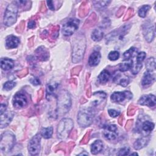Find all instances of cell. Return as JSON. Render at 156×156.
<instances>
[{"label": "cell", "instance_id": "cell-39", "mask_svg": "<svg viewBox=\"0 0 156 156\" xmlns=\"http://www.w3.org/2000/svg\"><path fill=\"white\" fill-rule=\"evenodd\" d=\"M146 53L145 52H140V53H138L137 56V61H136V64L138 65H142V62L145 60L146 58Z\"/></svg>", "mask_w": 156, "mask_h": 156}, {"label": "cell", "instance_id": "cell-8", "mask_svg": "<svg viewBox=\"0 0 156 156\" xmlns=\"http://www.w3.org/2000/svg\"><path fill=\"white\" fill-rule=\"evenodd\" d=\"M131 24H126L123 26V27H121L120 28H119L118 30H117V31H114L112 32L108 36H107L106 41L109 42L110 40H114L117 37L119 40H121L123 38L124 36L126 35L129 32L130 28H131Z\"/></svg>", "mask_w": 156, "mask_h": 156}, {"label": "cell", "instance_id": "cell-24", "mask_svg": "<svg viewBox=\"0 0 156 156\" xmlns=\"http://www.w3.org/2000/svg\"><path fill=\"white\" fill-rule=\"evenodd\" d=\"M149 139L148 137H142L140 139H139L136 140V142L134 144V148L136 150H139L145 146H146L148 142H149Z\"/></svg>", "mask_w": 156, "mask_h": 156}, {"label": "cell", "instance_id": "cell-60", "mask_svg": "<svg viewBox=\"0 0 156 156\" xmlns=\"http://www.w3.org/2000/svg\"><path fill=\"white\" fill-rule=\"evenodd\" d=\"M123 116L121 115L119 118H118V123L120 124V125H122L123 124Z\"/></svg>", "mask_w": 156, "mask_h": 156}, {"label": "cell", "instance_id": "cell-33", "mask_svg": "<svg viewBox=\"0 0 156 156\" xmlns=\"http://www.w3.org/2000/svg\"><path fill=\"white\" fill-rule=\"evenodd\" d=\"M146 67L149 71H154L155 70V61L154 58H151L147 60Z\"/></svg>", "mask_w": 156, "mask_h": 156}, {"label": "cell", "instance_id": "cell-59", "mask_svg": "<svg viewBox=\"0 0 156 156\" xmlns=\"http://www.w3.org/2000/svg\"><path fill=\"white\" fill-rule=\"evenodd\" d=\"M87 96L90 98L91 96H92V91H91V89L90 87L88 88V90L87 91Z\"/></svg>", "mask_w": 156, "mask_h": 156}, {"label": "cell", "instance_id": "cell-4", "mask_svg": "<svg viewBox=\"0 0 156 156\" xmlns=\"http://www.w3.org/2000/svg\"><path fill=\"white\" fill-rule=\"evenodd\" d=\"M15 143V136L10 131L4 133L1 137L0 148L4 153H8L11 151Z\"/></svg>", "mask_w": 156, "mask_h": 156}, {"label": "cell", "instance_id": "cell-25", "mask_svg": "<svg viewBox=\"0 0 156 156\" xmlns=\"http://www.w3.org/2000/svg\"><path fill=\"white\" fill-rule=\"evenodd\" d=\"M104 145L103 143L101 140H96L91 146V152L92 154L96 155L100 152L103 149Z\"/></svg>", "mask_w": 156, "mask_h": 156}, {"label": "cell", "instance_id": "cell-1", "mask_svg": "<svg viewBox=\"0 0 156 156\" xmlns=\"http://www.w3.org/2000/svg\"><path fill=\"white\" fill-rule=\"evenodd\" d=\"M86 48V40L84 36L80 34L75 36L73 40L72 61L73 63L80 62L83 60Z\"/></svg>", "mask_w": 156, "mask_h": 156}, {"label": "cell", "instance_id": "cell-37", "mask_svg": "<svg viewBox=\"0 0 156 156\" xmlns=\"http://www.w3.org/2000/svg\"><path fill=\"white\" fill-rule=\"evenodd\" d=\"M95 3V7L97 9H101L104 8L106 7L107 6H108V5L111 3V2L109 1H106V2H104V1H101V2H94Z\"/></svg>", "mask_w": 156, "mask_h": 156}, {"label": "cell", "instance_id": "cell-49", "mask_svg": "<svg viewBox=\"0 0 156 156\" xmlns=\"http://www.w3.org/2000/svg\"><path fill=\"white\" fill-rule=\"evenodd\" d=\"M108 112H109V115L113 118H115L120 115V112L114 109H110V110H109Z\"/></svg>", "mask_w": 156, "mask_h": 156}, {"label": "cell", "instance_id": "cell-5", "mask_svg": "<svg viewBox=\"0 0 156 156\" xmlns=\"http://www.w3.org/2000/svg\"><path fill=\"white\" fill-rule=\"evenodd\" d=\"M74 123L71 119L64 118L59 123L58 127V136L61 139H67L73 128Z\"/></svg>", "mask_w": 156, "mask_h": 156}, {"label": "cell", "instance_id": "cell-17", "mask_svg": "<svg viewBox=\"0 0 156 156\" xmlns=\"http://www.w3.org/2000/svg\"><path fill=\"white\" fill-rule=\"evenodd\" d=\"M155 79L154 74H153L151 71H147L143 77L142 84L143 87H148L154 83Z\"/></svg>", "mask_w": 156, "mask_h": 156}, {"label": "cell", "instance_id": "cell-28", "mask_svg": "<svg viewBox=\"0 0 156 156\" xmlns=\"http://www.w3.org/2000/svg\"><path fill=\"white\" fill-rule=\"evenodd\" d=\"M89 12V4L87 2H84L82 3L80 10H79V15L81 17H84L87 15Z\"/></svg>", "mask_w": 156, "mask_h": 156}, {"label": "cell", "instance_id": "cell-57", "mask_svg": "<svg viewBox=\"0 0 156 156\" xmlns=\"http://www.w3.org/2000/svg\"><path fill=\"white\" fill-rule=\"evenodd\" d=\"M40 11V12H42V13H45V12H46V6H45V2H42V5H41Z\"/></svg>", "mask_w": 156, "mask_h": 156}, {"label": "cell", "instance_id": "cell-11", "mask_svg": "<svg viewBox=\"0 0 156 156\" xmlns=\"http://www.w3.org/2000/svg\"><path fill=\"white\" fill-rule=\"evenodd\" d=\"M143 36L148 42H151L153 40L155 37L154 26L151 23L146 22L143 26Z\"/></svg>", "mask_w": 156, "mask_h": 156}, {"label": "cell", "instance_id": "cell-40", "mask_svg": "<svg viewBox=\"0 0 156 156\" xmlns=\"http://www.w3.org/2000/svg\"><path fill=\"white\" fill-rule=\"evenodd\" d=\"M40 18V17L36 15L34 17H33L30 21L28 23V28L30 29H34L36 27V20H38Z\"/></svg>", "mask_w": 156, "mask_h": 156}, {"label": "cell", "instance_id": "cell-50", "mask_svg": "<svg viewBox=\"0 0 156 156\" xmlns=\"http://www.w3.org/2000/svg\"><path fill=\"white\" fill-rule=\"evenodd\" d=\"M133 120H129L127 121V123L126 124V126H125V128H126L127 131H129V130L131 129V128L133 126Z\"/></svg>", "mask_w": 156, "mask_h": 156}, {"label": "cell", "instance_id": "cell-20", "mask_svg": "<svg viewBox=\"0 0 156 156\" xmlns=\"http://www.w3.org/2000/svg\"><path fill=\"white\" fill-rule=\"evenodd\" d=\"M93 96L95 98V99L92 101V105L93 106H98L105 99H106L107 95L103 92H96L93 94Z\"/></svg>", "mask_w": 156, "mask_h": 156}, {"label": "cell", "instance_id": "cell-46", "mask_svg": "<svg viewBox=\"0 0 156 156\" xmlns=\"http://www.w3.org/2000/svg\"><path fill=\"white\" fill-rule=\"evenodd\" d=\"M129 151H130V149L129 147H124L119 151L118 155H126L129 154Z\"/></svg>", "mask_w": 156, "mask_h": 156}, {"label": "cell", "instance_id": "cell-13", "mask_svg": "<svg viewBox=\"0 0 156 156\" xmlns=\"http://www.w3.org/2000/svg\"><path fill=\"white\" fill-rule=\"evenodd\" d=\"M133 98V94L127 91L123 92H114L111 96V101L113 102L120 103L125 99H131Z\"/></svg>", "mask_w": 156, "mask_h": 156}, {"label": "cell", "instance_id": "cell-3", "mask_svg": "<svg viewBox=\"0 0 156 156\" xmlns=\"http://www.w3.org/2000/svg\"><path fill=\"white\" fill-rule=\"evenodd\" d=\"M95 112L92 108H83L77 115V122L83 127L89 126L93 122Z\"/></svg>", "mask_w": 156, "mask_h": 156}, {"label": "cell", "instance_id": "cell-62", "mask_svg": "<svg viewBox=\"0 0 156 156\" xmlns=\"http://www.w3.org/2000/svg\"><path fill=\"white\" fill-rule=\"evenodd\" d=\"M131 155H138V154L137 152H134V153H132Z\"/></svg>", "mask_w": 156, "mask_h": 156}, {"label": "cell", "instance_id": "cell-16", "mask_svg": "<svg viewBox=\"0 0 156 156\" xmlns=\"http://www.w3.org/2000/svg\"><path fill=\"white\" fill-rule=\"evenodd\" d=\"M14 116V113L12 111H5L1 114V128L3 129L8 126L11 122Z\"/></svg>", "mask_w": 156, "mask_h": 156}, {"label": "cell", "instance_id": "cell-7", "mask_svg": "<svg viewBox=\"0 0 156 156\" xmlns=\"http://www.w3.org/2000/svg\"><path fill=\"white\" fill-rule=\"evenodd\" d=\"M80 20L76 18L70 19L63 27L62 33L65 36H70L78 29Z\"/></svg>", "mask_w": 156, "mask_h": 156}, {"label": "cell", "instance_id": "cell-31", "mask_svg": "<svg viewBox=\"0 0 156 156\" xmlns=\"http://www.w3.org/2000/svg\"><path fill=\"white\" fill-rule=\"evenodd\" d=\"M53 133V128L52 127H48L46 128H43L41 131V135L45 139H49L51 137Z\"/></svg>", "mask_w": 156, "mask_h": 156}, {"label": "cell", "instance_id": "cell-42", "mask_svg": "<svg viewBox=\"0 0 156 156\" xmlns=\"http://www.w3.org/2000/svg\"><path fill=\"white\" fill-rule=\"evenodd\" d=\"M16 86V83L14 81H8L6 82L4 86H3V88L5 90H7V91H9L11 90H12L15 86Z\"/></svg>", "mask_w": 156, "mask_h": 156}, {"label": "cell", "instance_id": "cell-27", "mask_svg": "<svg viewBox=\"0 0 156 156\" xmlns=\"http://www.w3.org/2000/svg\"><path fill=\"white\" fill-rule=\"evenodd\" d=\"M154 124L149 121H145L142 123V131L146 133H151L154 128Z\"/></svg>", "mask_w": 156, "mask_h": 156}, {"label": "cell", "instance_id": "cell-26", "mask_svg": "<svg viewBox=\"0 0 156 156\" xmlns=\"http://www.w3.org/2000/svg\"><path fill=\"white\" fill-rule=\"evenodd\" d=\"M111 77L110 73L106 70H104L98 76V81L101 84H106L108 83Z\"/></svg>", "mask_w": 156, "mask_h": 156}, {"label": "cell", "instance_id": "cell-32", "mask_svg": "<svg viewBox=\"0 0 156 156\" xmlns=\"http://www.w3.org/2000/svg\"><path fill=\"white\" fill-rule=\"evenodd\" d=\"M115 80H117V82L118 84L123 87H126L129 83V80L127 77H121V76L119 74L118 76L115 77Z\"/></svg>", "mask_w": 156, "mask_h": 156}, {"label": "cell", "instance_id": "cell-56", "mask_svg": "<svg viewBox=\"0 0 156 156\" xmlns=\"http://www.w3.org/2000/svg\"><path fill=\"white\" fill-rule=\"evenodd\" d=\"M46 3H47V4H48V6L49 8L51 11H55V7H54V5H53V2H52V1H48Z\"/></svg>", "mask_w": 156, "mask_h": 156}, {"label": "cell", "instance_id": "cell-30", "mask_svg": "<svg viewBox=\"0 0 156 156\" xmlns=\"http://www.w3.org/2000/svg\"><path fill=\"white\" fill-rule=\"evenodd\" d=\"M104 36V33L100 29H95L92 34V39L95 42L101 41Z\"/></svg>", "mask_w": 156, "mask_h": 156}, {"label": "cell", "instance_id": "cell-44", "mask_svg": "<svg viewBox=\"0 0 156 156\" xmlns=\"http://www.w3.org/2000/svg\"><path fill=\"white\" fill-rule=\"evenodd\" d=\"M90 134H91V130H90V131L87 132V133L85 134L84 137H83V139H82V140L81 142V145H85L88 143V142L89 141V139H90Z\"/></svg>", "mask_w": 156, "mask_h": 156}, {"label": "cell", "instance_id": "cell-54", "mask_svg": "<svg viewBox=\"0 0 156 156\" xmlns=\"http://www.w3.org/2000/svg\"><path fill=\"white\" fill-rule=\"evenodd\" d=\"M43 94H44V93H43V89H40L39 91V93H38V99H37L38 101H40L42 99V98L43 97Z\"/></svg>", "mask_w": 156, "mask_h": 156}, {"label": "cell", "instance_id": "cell-38", "mask_svg": "<svg viewBox=\"0 0 156 156\" xmlns=\"http://www.w3.org/2000/svg\"><path fill=\"white\" fill-rule=\"evenodd\" d=\"M119 58H120V53L117 51H111L108 56V58L109 59V60L112 61H117L119 59Z\"/></svg>", "mask_w": 156, "mask_h": 156}, {"label": "cell", "instance_id": "cell-22", "mask_svg": "<svg viewBox=\"0 0 156 156\" xmlns=\"http://www.w3.org/2000/svg\"><path fill=\"white\" fill-rule=\"evenodd\" d=\"M49 40L51 42H54L59 36V27L58 25L53 26L51 27L50 30H49Z\"/></svg>", "mask_w": 156, "mask_h": 156}, {"label": "cell", "instance_id": "cell-36", "mask_svg": "<svg viewBox=\"0 0 156 156\" xmlns=\"http://www.w3.org/2000/svg\"><path fill=\"white\" fill-rule=\"evenodd\" d=\"M96 20V15L95 13H93L86 21L85 23V26L87 25L88 27H91V26L93 25L95 23Z\"/></svg>", "mask_w": 156, "mask_h": 156}, {"label": "cell", "instance_id": "cell-9", "mask_svg": "<svg viewBox=\"0 0 156 156\" xmlns=\"http://www.w3.org/2000/svg\"><path fill=\"white\" fill-rule=\"evenodd\" d=\"M40 142L41 136L40 134H37L30 140L28 144V150L31 155H36L39 154L40 151Z\"/></svg>", "mask_w": 156, "mask_h": 156}, {"label": "cell", "instance_id": "cell-47", "mask_svg": "<svg viewBox=\"0 0 156 156\" xmlns=\"http://www.w3.org/2000/svg\"><path fill=\"white\" fill-rule=\"evenodd\" d=\"M82 69V66H77L73 68L71 70V75H77L81 71Z\"/></svg>", "mask_w": 156, "mask_h": 156}, {"label": "cell", "instance_id": "cell-35", "mask_svg": "<svg viewBox=\"0 0 156 156\" xmlns=\"http://www.w3.org/2000/svg\"><path fill=\"white\" fill-rule=\"evenodd\" d=\"M150 8L151 6L149 5H144L142 6L139 10V15L142 18H145L146 16V14L150 9Z\"/></svg>", "mask_w": 156, "mask_h": 156}, {"label": "cell", "instance_id": "cell-19", "mask_svg": "<svg viewBox=\"0 0 156 156\" xmlns=\"http://www.w3.org/2000/svg\"><path fill=\"white\" fill-rule=\"evenodd\" d=\"M20 43L18 38L14 36H10L8 37L6 41V45L8 49H13L17 48Z\"/></svg>", "mask_w": 156, "mask_h": 156}, {"label": "cell", "instance_id": "cell-53", "mask_svg": "<svg viewBox=\"0 0 156 156\" xmlns=\"http://www.w3.org/2000/svg\"><path fill=\"white\" fill-rule=\"evenodd\" d=\"M48 37H49V32L45 30L44 31H43L41 34H40V37L42 39H46Z\"/></svg>", "mask_w": 156, "mask_h": 156}, {"label": "cell", "instance_id": "cell-43", "mask_svg": "<svg viewBox=\"0 0 156 156\" xmlns=\"http://www.w3.org/2000/svg\"><path fill=\"white\" fill-rule=\"evenodd\" d=\"M134 9H132V8H129L128 10L127 11V12H126L124 18H123V20L126 21V20L130 19L134 15Z\"/></svg>", "mask_w": 156, "mask_h": 156}, {"label": "cell", "instance_id": "cell-34", "mask_svg": "<svg viewBox=\"0 0 156 156\" xmlns=\"http://www.w3.org/2000/svg\"><path fill=\"white\" fill-rule=\"evenodd\" d=\"M133 67V63L132 61H130L127 63H123L119 65V70L121 72H125L129 69H131Z\"/></svg>", "mask_w": 156, "mask_h": 156}, {"label": "cell", "instance_id": "cell-10", "mask_svg": "<svg viewBox=\"0 0 156 156\" xmlns=\"http://www.w3.org/2000/svg\"><path fill=\"white\" fill-rule=\"evenodd\" d=\"M28 105L27 96L22 92H17L13 98V105L17 109H21Z\"/></svg>", "mask_w": 156, "mask_h": 156}, {"label": "cell", "instance_id": "cell-21", "mask_svg": "<svg viewBox=\"0 0 156 156\" xmlns=\"http://www.w3.org/2000/svg\"><path fill=\"white\" fill-rule=\"evenodd\" d=\"M14 67V62L12 59L3 58L1 60V67L3 70L8 71L12 69Z\"/></svg>", "mask_w": 156, "mask_h": 156}, {"label": "cell", "instance_id": "cell-61", "mask_svg": "<svg viewBox=\"0 0 156 156\" xmlns=\"http://www.w3.org/2000/svg\"><path fill=\"white\" fill-rule=\"evenodd\" d=\"M79 155H89V154H88V153H86V152H82V153L80 154Z\"/></svg>", "mask_w": 156, "mask_h": 156}, {"label": "cell", "instance_id": "cell-51", "mask_svg": "<svg viewBox=\"0 0 156 156\" xmlns=\"http://www.w3.org/2000/svg\"><path fill=\"white\" fill-rule=\"evenodd\" d=\"M30 82L34 86H38L40 84V81L37 77H33L30 80Z\"/></svg>", "mask_w": 156, "mask_h": 156}, {"label": "cell", "instance_id": "cell-48", "mask_svg": "<svg viewBox=\"0 0 156 156\" xmlns=\"http://www.w3.org/2000/svg\"><path fill=\"white\" fill-rule=\"evenodd\" d=\"M28 73V68H24L23 70H22L21 71H20V72H18L17 73V76L18 77L21 78L24 77L25 76H27Z\"/></svg>", "mask_w": 156, "mask_h": 156}, {"label": "cell", "instance_id": "cell-6", "mask_svg": "<svg viewBox=\"0 0 156 156\" xmlns=\"http://www.w3.org/2000/svg\"><path fill=\"white\" fill-rule=\"evenodd\" d=\"M18 13V5L16 2L8 5L5 13L4 24L6 27L13 25L17 21Z\"/></svg>", "mask_w": 156, "mask_h": 156}, {"label": "cell", "instance_id": "cell-52", "mask_svg": "<svg viewBox=\"0 0 156 156\" xmlns=\"http://www.w3.org/2000/svg\"><path fill=\"white\" fill-rule=\"evenodd\" d=\"M124 10H125V7H124V6L121 7V8L118 9V11H117V16L118 17H120L122 14H123Z\"/></svg>", "mask_w": 156, "mask_h": 156}, {"label": "cell", "instance_id": "cell-45", "mask_svg": "<svg viewBox=\"0 0 156 156\" xmlns=\"http://www.w3.org/2000/svg\"><path fill=\"white\" fill-rule=\"evenodd\" d=\"M24 27H25V22L24 21H21L20 23L17 27L16 31L18 33H21L23 31Z\"/></svg>", "mask_w": 156, "mask_h": 156}, {"label": "cell", "instance_id": "cell-58", "mask_svg": "<svg viewBox=\"0 0 156 156\" xmlns=\"http://www.w3.org/2000/svg\"><path fill=\"white\" fill-rule=\"evenodd\" d=\"M75 144L73 142H71L68 143V151H71L72 150V149L74 148Z\"/></svg>", "mask_w": 156, "mask_h": 156}, {"label": "cell", "instance_id": "cell-18", "mask_svg": "<svg viewBox=\"0 0 156 156\" xmlns=\"http://www.w3.org/2000/svg\"><path fill=\"white\" fill-rule=\"evenodd\" d=\"M101 60V54L99 51H95L92 53L89 58V64L91 67H95L98 65Z\"/></svg>", "mask_w": 156, "mask_h": 156}, {"label": "cell", "instance_id": "cell-29", "mask_svg": "<svg viewBox=\"0 0 156 156\" xmlns=\"http://www.w3.org/2000/svg\"><path fill=\"white\" fill-rule=\"evenodd\" d=\"M137 52V49L134 48V47H132L130 48L129 50L126 51L125 53L123 54V61H129L131 59V58H133L135 53Z\"/></svg>", "mask_w": 156, "mask_h": 156}, {"label": "cell", "instance_id": "cell-15", "mask_svg": "<svg viewBox=\"0 0 156 156\" xmlns=\"http://www.w3.org/2000/svg\"><path fill=\"white\" fill-rule=\"evenodd\" d=\"M36 58L40 61H46L49 57V53L48 49L44 46H40L36 51Z\"/></svg>", "mask_w": 156, "mask_h": 156}, {"label": "cell", "instance_id": "cell-14", "mask_svg": "<svg viewBox=\"0 0 156 156\" xmlns=\"http://www.w3.org/2000/svg\"><path fill=\"white\" fill-rule=\"evenodd\" d=\"M139 104L140 105L147 106L150 108L154 107L156 105L155 96L151 94L143 95L140 98Z\"/></svg>", "mask_w": 156, "mask_h": 156}, {"label": "cell", "instance_id": "cell-12", "mask_svg": "<svg viewBox=\"0 0 156 156\" xmlns=\"http://www.w3.org/2000/svg\"><path fill=\"white\" fill-rule=\"evenodd\" d=\"M117 127L115 124L106 126L104 129L103 136L109 140H114L117 137Z\"/></svg>", "mask_w": 156, "mask_h": 156}, {"label": "cell", "instance_id": "cell-55", "mask_svg": "<svg viewBox=\"0 0 156 156\" xmlns=\"http://www.w3.org/2000/svg\"><path fill=\"white\" fill-rule=\"evenodd\" d=\"M6 108H7V105H6V104L2 103L1 108H0V112H1V114H3L5 111H6Z\"/></svg>", "mask_w": 156, "mask_h": 156}, {"label": "cell", "instance_id": "cell-23", "mask_svg": "<svg viewBox=\"0 0 156 156\" xmlns=\"http://www.w3.org/2000/svg\"><path fill=\"white\" fill-rule=\"evenodd\" d=\"M58 87V84L57 83H49L47 85L46 97L48 101L50 100L51 97L54 95Z\"/></svg>", "mask_w": 156, "mask_h": 156}, {"label": "cell", "instance_id": "cell-41", "mask_svg": "<svg viewBox=\"0 0 156 156\" xmlns=\"http://www.w3.org/2000/svg\"><path fill=\"white\" fill-rule=\"evenodd\" d=\"M137 109H138L137 107L134 105H130L127 109V115L128 116H133L136 114V112L137 111Z\"/></svg>", "mask_w": 156, "mask_h": 156}, {"label": "cell", "instance_id": "cell-2", "mask_svg": "<svg viewBox=\"0 0 156 156\" xmlns=\"http://www.w3.org/2000/svg\"><path fill=\"white\" fill-rule=\"evenodd\" d=\"M71 106V99L69 93L62 90L58 95L56 114L59 116L65 115L70 111Z\"/></svg>", "mask_w": 156, "mask_h": 156}]
</instances>
